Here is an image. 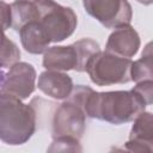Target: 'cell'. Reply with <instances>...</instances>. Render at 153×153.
Here are the masks:
<instances>
[{
	"label": "cell",
	"mask_w": 153,
	"mask_h": 153,
	"mask_svg": "<svg viewBox=\"0 0 153 153\" xmlns=\"http://www.w3.org/2000/svg\"><path fill=\"white\" fill-rule=\"evenodd\" d=\"M18 32L23 48L30 54H42L51 43L37 19L25 24Z\"/></svg>",
	"instance_id": "7c38bea8"
},
{
	"label": "cell",
	"mask_w": 153,
	"mask_h": 153,
	"mask_svg": "<svg viewBox=\"0 0 153 153\" xmlns=\"http://www.w3.org/2000/svg\"><path fill=\"white\" fill-rule=\"evenodd\" d=\"M137 1L141 2V4H143V5H151L153 2V0H137Z\"/></svg>",
	"instance_id": "d6986e66"
},
{
	"label": "cell",
	"mask_w": 153,
	"mask_h": 153,
	"mask_svg": "<svg viewBox=\"0 0 153 153\" xmlns=\"http://www.w3.org/2000/svg\"><path fill=\"white\" fill-rule=\"evenodd\" d=\"M35 81L36 71L33 66L26 62H16L4 76L0 94L25 99L33 92Z\"/></svg>",
	"instance_id": "52a82bcc"
},
{
	"label": "cell",
	"mask_w": 153,
	"mask_h": 153,
	"mask_svg": "<svg viewBox=\"0 0 153 153\" xmlns=\"http://www.w3.org/2000/svg\"><path fill=\"white\" fill-rule=\"evenodd\" d=\"M36 111L22 99L0 94V140L7 145H23L35 133Z\"/></svg>",
	"instance_id": "7a4b0ae2"
},
{
	"label": "cell",
	"mask_w": 153,
	"mask_h": 153,
	"mask_svg": "<svg viewBox=\"0 0 153 153\" xmlns=\"http://www.w3.org/2000/svg\"><path fill=\"white\" fill-rule=\"evenodd\" d=\"M139 96L145 100L146 105L152 104V97H153V80H143L136 82V86L133 88Z\"/></svg>",
	"instance_id": "e0dca14e"
},
{
	"label": "cell",
	"mask_w": 153,
	"mask_h": 153,
	"mask_svg": "<svg viewBox=\"0 0 153 153\" xmlns=\"http://www.w3.org/2000/svg\"><path fill=\"white\" fill-rule=\"evenodd\" d=\"M139 33L130 25H123L116 27L115 31L109 36L105 50L111 54L130 59L139 51Z\"/></svg>",
	"instance_id": "30bf717a"
},
{
	"label": "cell",
	"mask_w": 153,
	"mask_h": 153,
	"mask_svg": "<svg viewBox=\"0 0 153 153\" xmlns=\"http://www.w3.org/2000/svg\"><path fill=\"white\" fill-rule=\"evenodd\" d=\"M12 16H11V5L0 1V27L7 30L11 27Z\"/></svg>",
	"instance_id": "ac0fdd59"
},
{
	"label": "cell",
	"mask_w": 153,
	"mask_h": 153,
	"mask_svg": "<svg viewBox=\"0 0 153 153\" xmlns=\"http://www.w3.org/2000/svg\"><path fill=\"white\" fill-rule=\"evenodd\" d=\"M29 1H37V0H29Z\"/></svg>",
	"instance_id": "ffe728a7"
},
{
	"label": "cell",
	"mask_w": 153,
	"mask_h": 153,
	"mask_svg": "<svg viewBox=\"0 0 153 153\" xmlns=\"http://www.w3.org/2000/svg\"><path fill=\"white\" fill-rule=\"evenodd\" d=\"M85 11L108 29L129 25L133 11L128 0H82Z\"/></svg>",
	"instance_id": "8992f818"
},
{
	"label": "cell",
	"mask_w": 153,
	"mask_h": 153,
	"mask_svg": "<svg viewBox=\"0 0 153 153\" xmlns=\"http://www.w3.org/2000/svg\"><path fill=\"white\" fill-rule=\"evenodd\" d=\"M19 59V48L5 35V30L0 27V67H11Z\"/></svg>",
	"instance_id": "9a60e30c"
},
{
	"label": "cell",
	"mask_w": 153,
	"mask_h": 153,
	"mask_svg": "<svg viewBox=\"0 0 153 153\" xmlns=\"http://www.w3.org/2000/svg\"><path fill=\"white\" fill-rule=\"evenodd\" d=\"M86 115L80 106L67 99L55 111L53 117V136H72L80 139L85 130Z\"/></svg>",
	"instance_id": "ba28073f"
},
{
	"label": "cell",
	"mask_w": 153,
	"mask_h": 153,
	"mask_svg": "<svg viewBox=\"0 0 153 153\" xmlns=\"http://www.w3.org/2000/svg\"><path fill=\"white\" fill-rule=\"evenodd\" d=\"M147 53H142V57L131 63L130 68V79L135 82L143 80H152L153 78V62H152V51L151 44L146 47Z\"/></svg>",
	"instance_id": "5bb4252c"
},
{
	"label": "cell",
	"mask_w": 153,
	"mask_h": 153,
	"mask_svg": "<svg viewBox=\"0 0 153 153\" xmlns=\"http://www.w3.org/2000/svg\"><path fill=\"white\" fill-rule=\"evenodd\" d=\"M146 103L133 88L130 91H91L82 110L86 116L106 121L112 124H122L133 121L145 111Z\"/></svg>",
	"instance_id": "6da1fadb"
},
{
	"label": "cell",
	"mask_w": 153,
	"mask_h": 153,
	"mask_svg": "<svg viewBox=\"0 0 153 153\" xmlns=\"http://www.w3.org/2000/svg\"><path fill=\"white\" fill-rule=\"evenodd\" d=\"M99 51V44L92 38H82L71 45H55L44 51L43 66L51 71L84 72L90 57Z\"/></svg>",
	"instance_id": "3957f363"
},
{
	"label": "cell",
	"mask_w": 153,
	"mask_h": 153,
	"mask_svg": "<svg viewBox=\"0 0 153 153\" xmlns=\"http://www.w3.org/2000/svg\"><path fill=\"white\" fill-rule=\"evenodd\" d=\"M126 149L130 152H152L153 149V118L151 112L142 111L134 118Z\"/></svg>",
	"instance_id": "9c48e42d"
},
{
	"label": "cell",
	"mask_w": 153,
	"mask_h": 153,
	"mask_svg": "<svg viewBox=\"0 0 153 153\" xmlns=\"http://www.w3.org/2000/svg\"><path fill=\"white\" fill-rule=\"evenodd\" d=\"M48 151H50V152H53V151L54 152H56V151L76 152V151H81V147L79 143V139H75L72 136H59V137H54V141Z\"/></svg>",
	"instance_id": "2e32d148"
},
{
	"label": "cell",
	"mask_w": 153,
	"mask_h": 153,
	"mask_svg": "<svg viewBox=\"0 0 153 153\" xmlns=\"http://www.w3.org/2000/svg\"><path fill=\"white\" fill-rule=\"evenodd\" d=\"M133 61L109 51L94 53L86 63L85 71L93 84L98 86H110L115 84H126L130 79V68Z\"/></svg>",
	"instance_id": "277c9868"
},
{
	"label": "cell",
	"mask_w": 153,
	"mask_h": 153,
	"mask_svg": "<svg viewBox=\"0 0 153 153\" xmlns=\"http://www.w3.org/2000/svg\"><path fill=\"white\" fill-rule=\"evenodd\" d=\"M38 23L48 35L50 42L68 38L76 27V16L71 7L62 6L54 0H37Z\"/></svg>",
	"instance_id": "5b68a950"
},
{
	"label": "cell",
	"mask_w": 153,
	"mask_h": 153,
	"mask_svg": "<svg viewBox=\"0 0 153 153\" xmlns=\"http://www.w3.org/2000/svg\"><path fill=\"white\" fill-rule=\"evenodd\" d=\"M37 86L44 94L51 98L66 99L73 90V81L68 74L61 71L47 69L39 74Z\"/></svg>",
	"instance_id": "8fae6325"
},
{
	"label": "cell",
	"mask_w": 153,
	"mask_h": 153,
	"mask_svg": "<svg viewBox=\"0 0 153 153\" xmlns=\"http://www.w3.org/2000/svg\"><path fill=\"white\" fill-rule=\"evenodd\" d=\"M11 16H12L11 27H13L16 31H19L29 22L38 19L39 12L36 1L16 0L11 5Z\"/></svg>",
	"instance_id": "4fadbf2b"
}]
</instances>
